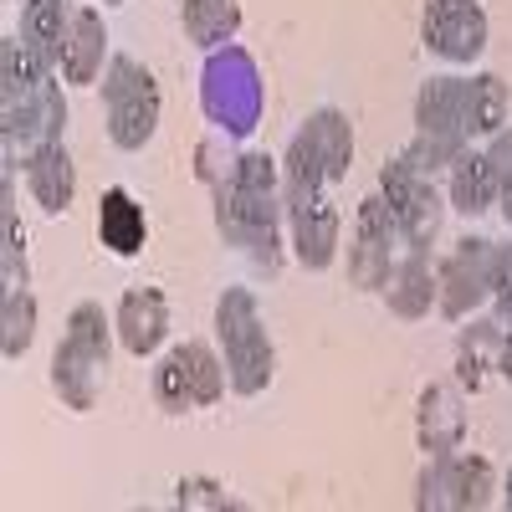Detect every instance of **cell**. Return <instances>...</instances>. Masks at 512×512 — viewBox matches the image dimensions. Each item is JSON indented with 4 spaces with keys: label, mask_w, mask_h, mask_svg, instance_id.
Segmentation results:
<instances>
[{
    "label": "cell",
    "mask_w": 512,
    "mask_h": 512,
    "mask_svg": "<svg viewBox=\"0 0 512 512\" xmlns=\"http://www.w3.org/2000/svg\"><path fill=\"white\" fill-rule=\"evenodd\" d=\"M216 200V231L226 246H236L256 272L277 277L282 272V159L267 149H241L236 154V175L210 190Z\"/></svg>",
    "instance_id": "1"
},
{
    "label": "cell",
    "mask_w": 512,
    "mask_h": 512,
    "mask_svg": "<svg viewBox=\"0 0 512 512\" xmlns=\"http://www.w3.org/2000/svg\"><path fill=\"white\" fill-rule=\"evenodd\" d=\"M67 128V98L57 72H47L26 47L21 36L0 41V154L6 169H26L41 149L62 144Z\"/></svg>",
    "instance_id": "2"
},
{
    "label": "cell",
    "mask_w": 512,
    "mask_h": 512,
    "mask_svg": "<svg viewBox=\"0 0 512 512\" xmlns=\"http://www.w3.org/2000/svg\"><path fill=\"white\" fill-rule=\"evenodd\" d=\"M216 344L231 374V395L256 400L272 390L277 379V349H272V333L262 318V303H256L251 287H226L216 297Z\"/></svg>",
    "instance_id": "3"
},
{
    "label": "cell",
    "mask_w": 512,
    "mask_h": 512,
    "mask_svg": "<svg viewBox=\"0 0 512 512\" xmlns=\"http://www.w3.org/2000/svg\"><path fill=\"white\" fill-rule=\"evenodd\" d=\"M113 318L103 313V303H77L67 313V333L52 354V395L88 415L98 405V390H103V374H108V359H113Z\"/></svg>",
    "instance_id": "4"
},
{
    "label": "cell",
    "mask_w": 512,
    "mask_h": 512,
    "mask_svg": "<svg viewBox=\"0 0 512 512\" xmlns=\"http://www.w3.org/2000/svg\"><path fill=\"white\" fill-rule=\"evenodd\" d=\"M200 113L210 118V128L226 139H246L267 113V82L256 72V57L246 47H221L205 52L200 67Z\"/></svg>",
    "instance_id": "5"
},
{
    "label": "cell",
    "mask_w": 512,
    "mask_h": 512,
    "mask_svg": "<svg viewBox=\"0 0 512 512\" xmlns=\"http://www.w3.org/2000/svg\"><path fill=\"white\" fill-rule=\"evenodd\" d=\"M159 113H164V93L159 77L128 52H113L108 72H103V123H108V144L123 154H139L154 144L159 134Z\"/></svg>",
    "instance_id": "6"
},
{
    "label": "cell",
    "mask_w": 512,
    "mask_h": 512,
    "mask_svg": "<svg viewBox=\"0 0 512 512\" xmlns=\"http://www.w3.org/2000/svg\"><path fill=\"white\" fill-rule=\"evenodd\" d=\"M354 164V123L344 108H313L282 154V185H303V190H328L349 180Z\"/></svg>",
    "instance_id": "7"
},
{
    "label": "cell",
    "mask_w": 512,
    "mask_h": 512,
    "mask_svg": "<svg viewBox=\"0 0 512 512\" xmlns=\"http://www.w3.org/2000/svg\"><path fill=\"white\" fill-rule=\"evenodd\" d=\"M226 390H231L226 359L210 349L205 338H185V344H175L154 369V405L164 415L210 410V405L226 400Z\"/></svg>",
    "instance_id": "8"
},
{
    "label": "cell",
    "mask_w": 512,
    "mask_h": 512,
    "mask_svg": "<svg viewBox=\"0 0 512 512\" xmlns=\"http://www.w3.org/2000/svg\"><path fill=\"white\" fill-rule=\"evenodd\" d=\"M379 195H384V205L395 210L400 241H405L410 251H431V246H436L446 200H441L436 180L425 175V169H415L405 154L384 159V164H379Z\"/></svg>",
    "instance_id": "9"
},
{
    "label": "cell",
    "mask_w": 512,
    "mask_h": 512,
    "mask_svg": "<svg viewBox=\"0 0 512 512\" xmlns=\"http://www.w3.org/2000/svg\"><path fill=\"white\" fill-rule=\"evenodd\" d=\"M492 492H497V472L487 456L446 451V456H425V472L415 482V507L420 512H482Z\"/></svg>",
    "instance_id": "10"
},
{
    "label": "cell",
    "mask_w": 512,
    "mask_h": 512,
    "mask_svg": "<svg viewBox=\"0 0 512 512\" xmlns=\"http://www.w3.org/2000/svg\"><path fill=\"white\" fill-rule=\"evenodd\" d=\"M492 262H497L492 236H461L441 256L436 262V308H441V318L466 323L492 303Z\"/></svg>",
    "instance_id": "11"
},
{
    "label": "cell",
    "mask_w": 512,
    "mask_h": 512,
    "mask_svg": "<svg viewBox=\"0 0 512 512\" xmlns=\"http://www.w3.org/2000/svg\"><path fill=\"white\" fill-rule=\"evenodd\" d=\"M282 205L297 267L328 272L338 262V246H344V210L333 205L328 190H303V185H282Z\"/></svg>",
    "instance_id": "12"
},
{
    "label": "cell",
    "mask_w": 512,
    "mask_h": 512,
    "mask_svg": "<svg viewBox=\"0 0 512 512\" xmlns=\"http://www.w3.org/2000/svg\"><path fill=\"white\" fill-rule=\"evenodd\" d=\"M400 226L395 210L384 205V195H364L354 210V236H349V282L359 292H384V277H390L395 256H400Z\"/></svg>",
    "instance_id": "13"
},
{
    "label": "cell",
    "mask_w": 512,
    "mask_h": 512,
    "mask_svg": "<svg viewBox=\"0 0 512 512\" xmlns=\"http://www.w3.org/2000/svg\"><path fill=\"white\" fill-rule=\"evenodd\" d=\"M487 11L482 0H425L420 16V41L425 52L451 62V67H472L487 52Z\"/></svg>",
    "instance_id": "14"
},
{
    "label": "cell",
    "mask_w": 512,
    "mask_h": 512,
    "mask_svg": "<svg viewBox=\"0 0 512 512\" xmlns=\"http://www.w3.org/2000/svg\"><path fill=\"white\" fill-rule=\"evenodd\" d=\"M113 328H118V349L123 354H134V359L159 354L164 338H169V297L159 287H128L118 297Z\"/></svg>",
    "instance_id": "15"
},
{
    "label": "cell",
    "mask_w": 512,
    "mask_h": 512,
    "mask_svg": "<svg viewBox=\"0 0 512 512\" xmlns=\"http://www.w3.org/2000/svg\"><path fill=\"white\" fill-rule=\"evenodd\" d=\"M384 308H390L400 323H420L431 318L436 308V267H431V251H400L390 277H384Z\"/></svg>",
    "instance_id": "16"
},
{
    "label": "cell",
    "mask_w": 512,
    "mask_h": 512,
    "mask_svg": "<svg viewBox=\"0 0 512 512\" xmlns=\"http://www.w3.org/2000/svg\"><path fill=\"white\" fill-rule=\"evenodd\" d=\"M113 52H108V26L98 6H77L67 47H62V82L67 88H93V82L108 72Z\"/></svg>",
    "instance_id": "17"
},
{
    "label": "cell",
    "mask_w": 512,
    "mask_h": 512,
    "mask_svg": "<svg viewBox=\"0 0 512 512\" xmlns=\"http://www.w3.org/2000/svg\"><path fill=\"white\" fill-rule=\"evenodd\" d=\"M415 441L425 456H446V451H461L466 441V410H461V395L451 384H425L415 395Z\"/></svg>",
    "instance_id": "18"
},
{
    "label": "cell",
    "mask_w": 512,
    "mask_h": 512,
    "mask_svg": "<svg viewBox=\"0 0 512 512\" xmlns=\"http://www.w3.org/2000/svg\"><path fill=\"white\" fill-rule=\"evenodd\" d=\"M98 241L108 256H118V262H134V256L149 246V216H144V205L134 200V190H103L98 200Z\"/></svg>",
    "instance_id": "19"
},
{
    "label": "cell",
    "mask_w": 512,
    "mask_h": 512,
    "mask_svg": "<svg viewBox=\"0 0 512 512\" xmlns=\"http://www.w3.org/2000/svg\"><path fill=\"white\" fill-rule=\"evenodd\" d=\"M72 16H77L72 0H26L21 6V31L16 36L47 72H62V47H67Z\"/></svg>",
    "instance_id": "20"
},
{
    "label": "cell",
    "mask_w": 512,
    "mask_h": 512,
    "mask_svg": "<svg viewBox=\"0 0 512 512\" xmlns=\"http://www.w3.org/2000/svg\"><path fill=\"white\" fill-rule=\"evenodd\" d=\"M497 354H502V318H466V328L456 333V384L466 395H482L487 379L497 369Z\"/></svg>",
    "instance_id": "21"
},
{
    "label": "cell",
    "mask_w": 512,
    "mask_h": 512,
    "mask_svg": "<svg viewBox=\"0 0 512 512\" xmlns=\"http://www.w3.org/2000/svg\"><path fill=\"white\" fill-rule=\"evenodd\" d=\"M512 113V93L497 72H472L461 82V118H466V144L492 139L497 128H507Z\"/></svg>",
    "instance_id": "22"
},
{
    "label": "cell",
    "mask_w": 512,
    "mask_h": 512,
    "mask_svg": "<svg viewBox=\"0 0 512 512\" xmlns=\"http://www.w3.org/2000/svg\"><path fill=\"white\" fill-rule=\"evenodd\" d=\"M26 190H31V200L47 210V216H67V205H72V195H77V164H72L67 144L41 149V154L26 164Z\"/></svg>",
    "instance_id": "23"
},
{
    "label": "cell",
    "mask_w": 512,
    "mask_h": 512,
    "mask_svg": "<svg viewBox=\"0 0 512 512\" xmlns=\"http://www.w3.org/2000/svg\"><path fill=\"white\" fill-rule=\"evenodd\" d=\"M446 200H451L456 216H466V221L487 216V210L502 200V195H497V180H492V164H487V154L466 149V154H461V159L446 169Z\"/></svg>",
    "instance_id": "24"
},
{
    "label": "cell",
    "mask_w": 512,
    "mask_h": 512,
    "mask_svg": "<svg viewBox=\"0 0 512 512\" xmlns=\"http://www.w3.org/2000/svg\"><path fill=\"white\" fill-rule=\"evenodd\" d=\"M180 26L190 47L221 52L241 36V0H180Z\"/></svg>",
    "instance_id": "25"
},
{
    "label": "cell",
    "mask_w": 512,
    "mask_h": 512,
    "mask_svg": "<svg viewBox=\"0 0 512 512\" xmlns=\"http://www.w3.org/2000/svg\"><path fill=\"white\" fill-rule=\"evenodd\" d=\"M31 344H36V297L31 287H6L0 292V354L16 364L26 359Z\"/></svg>",
    "instance_id": "26"
},
{
    "label": "cell",
    "mask_w": 512,
    "mask_h": 512,
    "mask_svg": "<svg viewBox=\"0 0 512 512\" xmlns=\"http://www.w3.org/2000/svg\"><path fill=\"white\" fill-rule=\"evenodd\" d=\"M175 507H185V512H246V502L231 497L226 482H216V477H180Z\"/></svg>",
    "instance_id": "27"
},
{
    "label": "cell",
    "mask_w": 512,
    "mask_h": 512,
    "mask_svg": "<svg viewBox=\"0 0 512 512\" xmlns=\"http://www.w3.org/2000/svg\"><path fill=\"white\" fill-rule=\"evenodd\" d=\"M487 164H492V180H497V195L512 190V128H497V134L487 139Z\"/></svg>",
    "instance_id": "28"
},
{
    "label": "cell",
    "mask_w": 512,
    "mask_h": 512,
    "mask_svg": "<svg viewBox=\"0 0 512 512\" xmlns=\"http://www.w3.org/2000/svg\"><path fill=\"white\" fill-rule=\"evenodd\" d=\"M492 308H497V318L512 313V246H497V262H492Z\"/></svg>",
    "instance_id": "29"
},
{
    "label": "cell",
    "mask_w": 512,
    "mask_h": 512,
    "mask_svg": "<svg viewBox=\"0 0 512 512\" xmlns=\"http://www.w3.org/2000/svg\"><path fill=\"white\" fill-rule=\"evenodd\" d=\"M497 374L512 384V313L502 318V354H497Z\"/></svg>",
    "instance_id": "30"
},
{
    "label": "cell",
    "mask_w": 512,
    "mask_h": 512,
    "mask_svg": "<svg viewBox=\"0 0 512 512\" xmlns=\"http://www.w3.org/2000/svg\"><path fill=\"white\" fill-rule=\"evenodd\" d=\"M502 507L512 512V466H507V477H502Z\"/></svg>",
    "instance_id": "31"
},
{
    "label": "cell",
    "mask_w": 512,
    "mask_h": 512,
    "mask_svg": "<svg viewBox=\"0 0 512 512\" xmlns=\"http://www.w3.org/2000/svg\"><path fill=\"white\" fill-rule=\"evenodd\" d=\"M497 205H502V216H507V226H512V190H507V195H502Z\"/></svg>",
    "instance_id": "32"
},
{
    "label": "cell",
    "mask_w": 512,
    "mask_h": 512,
    "mask_svg": "<svg viewBox=\"0 0 512 512\" xmlns=\"http://www.w3.org/2000/svg\"><path fill=\"white\" fill-rule=\"evenodd\" d=\"M103 6H123V0H103Z\"/></svg>",
    "instance_id": "33"
}]
</instances>
